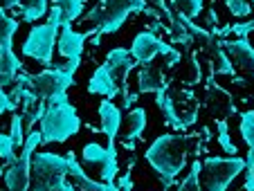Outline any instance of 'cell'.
<instances>
[{"mask_svg": "<svg viewBox=\"0 0 254 191\" xmlns=\"http://www.w3.org/2000/svg\"><path fill=\"white\" fill-rule=\"evenodd\" d=\"M18 32V20L5 14V9L0 7V43L14 41V34Z\"/></svg>", "mask_w": 254, "mask_h": 191, "instance_id": "4316f807", "label": "cell"}, {"mask_svg": "<svg viewBox=\"0 0 254 191\" xmlns=\"http://www.w3.org/2000/svg\"><path fill=\"white\" fill-rule=\"evenodd\" d=\"M99 120H101V133L108 137V142H115L122 128V110L120 106L113 104V99H104L99 104Z\"/></svg>", "mask_w": 254, "mask_h": 191, "instance_id": "2e32d148", "label": "cell"}, {"mask_svg": "<svg viewBox=\"0 0 254 191\" xmlns=\"http://www.w3.org/2000/svg\"><path fill=\"white\" fill-rule=\"evenodd\" d=\"M252 2H254V0H252Z\"/></svg>", "mask_w": 254, "mask_h": 191, "instance_id": "f35d334b", "label": "cell"}, {"mask_svg": "<svg viewBox=\"0 0 254 191\" xmlns=\"http://www.w3.org/2000/svg\"><path fill=\"white\" fill-rule=\"evenodd\" d=\"M245 171V160L239 155H227V158H205L202 162V191H227L236 176Z\"/></svg>", "mask_w": 254, "mask_h": 191, "instance_id": "8992f818", "label": "cell"}, {"mask_svg": "<svg viewBox=\"0 0 254 191\" xmlns=\"http://www.w3.org/2000/svg\"><path fill=\"white\" fill-rule=\"evenodd\" d=\"M245 173V191H254V171H243Z\"/></svg>", "mask_w": 254, "mask_h": 191, "instance_id": "d590c367", "label": "cell"}, {"mask_svg": "<svg viewBox=\"0 0 254 191\" xmlns=\"http://www.w3.org/2000/svg\"><path fill=\"white\" fill-rule=\"evenodd\" d=\"M79 128H81V120L77 115V108L70 101L48 104L43 120H41L43 144H63L72 135H77Z\"/></svg>", "mask_w": 254, "mask_h": 191, "instance_id": "277c9868", "label": "cell"}, {"mask_svg": "<svg viewBox=\"0 0 254 191\" xmlns=\"http://www.w3.org/2000/svg\"><path fill=\"white\" fill-rule=\"evenodd\" d=\"M155 104H158V108L162 110L164 120H167V124H169V126H173V128H176V130H185V128H187V126H189V122L180 120V115H178L176 106H173L171 97L167 95V90H160V92H155Z\"/></svg>", "mask_w": 254, "mask_h": 191, "instance_id": "ffe728a7", "label": "cell"}, {"mask_svg": "<svg viewBox=\"0 0 254 191\" xmlns=\"http://www.w3.org/2000/svg\"><path fill=\"white\" fill-rule=\"evenodd\" d=\"M23 72V63L20 59L14 54L11 41L0 43V88L11 86L18 79V74Z\"/></svg>", "mask_w": 254, "mask_h": 191, "instance_id": "9a60e30c", "label": "cell"}, {"mask_svg": "<svg viewBox=\"0 0 254 191\" xmlns=\"http://www.w3.org/2000/svg\"><path fill=\"white\" fill-rule=\"evenodd\" d=\"M117 191H130V189H117Z\"/></svg>", "mask_w": 254, "mask_h": 191, "instance_id": "74e56055", "label": "cell"}, {"mask_svg": "<svg viewBox=\"0 0 254 191\" xmlns=\"http://www.w3.org/2000/svg\"><path fill=\"white\" fill-rule=\"evenodd\" d=\"M2 173H5V169H0V176H2Z\"/></svg>", "mask_w": 254, "mask_h": 191, "instance_id": "8d00e7d4", "label": "cell"}, {"mask_svg": "<svg viewBox=\"0 0 254 191\" xmlns=\"http://www.w3.org/2000/svg\"><path fill=\"white\" fill-rule=\"evenodd\" d=\"M227 9H230L232 16H236V18H243V16L250 14V5L245 0H227Z\"/></svg>", "mask_w": 254, "mask_h": 191, "instance_id": "1f68e13d", "label": "cell"}, {"mask_svg": "<svg viewBox=\"0 0 254 191\" xmlns=\"http://www.w3.org/2000/svg\"><path fill=\"white\" fill-rule=\"evenodd\" d=\"M104 65L111 70V74L117 79V83L122 86V95H128V72L137 65V61L133 59L130 50H124V48H115L111 52L106 54V61Z\"/></svg>", "mask_w": 254, "mask_h": 191, "instance_id": "30bf717a", "label": "cell"}, {"mask_svg": "<svg viewBox=\"0 0 254 191\" xmlns=\"http://www.w3.org/2000/svg\"><path fill=\"white\" fill-rule=\"evenodd\" d=\"M88 92H90V95H101V97H106V99H113V97H117L122 92V86L117 83L115 76L111 74V70L101 63V65L92 72L90 81H88Z\"/></svg>", "mask_w": 254, "mask_h": 191, "instance_id": "5bb4252c", "label": "cell"}, {"mask_svg": "<svg viewBox=\"0 0 254 191\" xmlns=\"http://www.w3.org/2000/svg\"><path fill=\"white\" fill-rule=\"evenodd\" d=\"M50 0H25L20 5V18L25 23H34V20L43 18L45 14H50V7H48Z\"/></svg>", "mask_w": 254, "mask_h": 191, "instance_id": "7402d4cb", "label": "cell"}, {"mask_svg": "<svg viewBox=\"0 0 254 191\" xmlns=\"http://www.w3.org/2000/svg\"><path fill=\"white\" fill-rule=\"evenodd\" d=\"M0 158L9 164L16 160V144H14V139H11V135L0 133Z\"/></svg>", "mask_w": 254, "mask_h": 191, "instance_id": "4dcf8cb0", "label": "cell"}, {"mask_svg": "<svg viewBox=\"0 0 254 191\" xmlns=\"http://www.w3.org/2000/svg\"><path fill=\"white\" fill-rule=\"evenodd\" d=\"M144 128H146V110L144 108H133L126 120V133H124V146L126 151H135V139L142 137Z\"/></svg>", "mask_w": 254, "mask_h": 191, "instance_id": "ac0fdd59", "label": "cell"}, {"mask_svg": "<svg viewBox=\"0 0 254 191\" xmlns=\"http://www.w3.org/2000/svg\"><path fill=\"white\" fill-rule=\"evenodd\" d=\"M191 135H171L164 133L146 148L144 158L153 167V171L160 176L164 189L176 182V178L187 167V144Z\"/></svg>", "mask_w": 254, "mask_h": 191, "instance_id": "6da1fadb", "label": "cell"}, {"mask_svg": "<svg viewBox=\"0 0 254 191\" xmlns=\"http://www.w3.org/2000/svg\"><path fill=\"white\" fill-rule=\"evenodd\" d=\"M200 171H202V162L196 160V162L191 164V169H189L187 178L178 185L176 191H202L200 189Z\"/></svg>", "mask_w": 254, "mask_h": 191, "instance_id": "d4e9b609", "label": "cell"}, {"mask_svg": "<svg viewBox=\"0 0 254 191\" xmlns=\"http://www.w3.org/2000/svg\"><path fill=\"white\" fill-rule=\"evenodd\" d=\"M16 81H23L27 88H32L39 99L50 101L59 95H65L67 88L74 83V72L67 70L65 65H57V67H48V70L39 72V74H27L20 72Z\"/></svg>", "mask_w": 254, "mask_h": 191, "instance_id": "5b68a950", "label": "cell"}, {"mask_svg": "<svg viewBox=\"0 0 254 191\" xmlns=\"http://www.w3.org/2000/svg\"><path fill=\"white\" fill-rule=\"evenodd\" d=\"M130 54H133V59L137 61V65L153 63V59L158 57V54L169 57V65H176V63L183 59V54L178 52V50H173L169 43H164L162 38H158L155 32H151V29L139 32L137 36L133 38V43H130Z\"/></svg>", "mask_w": 254, "mask_h": 191, "instance_id": "9c48e42d", "label": "cell"}, {"mask_svg": "<svg viewBox=\"0 0 254 191\" xmlns=\"http://www.w3.org/2000/svg\"><path fill=\"white\" fill-rule=\"evenodd\" d=\"M106 155H108V151H106L101 144L97 142H90L83 146V153H81V158L86 164H104L106 162Z\"/></svg>", "mask_w": 254, "mask_h": 191, "instance_id": "484cf974", "label": "cell"}, {"mask_svg": "<svg viewBox=\"0 0 254 191\" xmlns=\"http://www.w3.org/2000/svg\"><path fill=\"white\" fill-rule=\"evenodd\" d=\"M146 2H153V5H155V7H158V9H160V11H162V14H164V16H167V18H169V16H171V14H173V11H171V9H169V5H167V2H164V0H146Z\"/></svg>", "mask_w": 254, "mask_h": 191, "instance_id": "836d02e7", "label": "cell"}, {"mask_svg": "<svg viewBox=\"0 0 254 191\" xmlns=\"http://www.w3.org/2000/svg\"><path fill=\"white\" fill-rule=\"evenodd\" d=\"M16 108H18V104L11 99V95H7V92L0 88V115L2 113H14Z\"/></svg>", "mask_w": 254, "mask_h": 191, "instance_id": "d6a6232c", "label": "cell"}, {"mask_svg": "<svg viewBox=\"0 0 254 191\" xmlns=\"http://www.w3.org/2000/svg\"><path fill=\"white\" fill-rule=\"evenodd\" d=\"M59 29L57 25L45 23V25H36L29 29L27 38H25L23 48V57H29L34 61L43 63V65H52V57H54V45L59 41Z\"/></svg>", "mask_w": 254, "mask_h": 191, "instance_id": "ba28073f", "label": "cell"}, {"mask_svg": "<svg viewBox=\"0 0 254 191\" xmlns=\"http://www.w3.org/2000/svg\"><path fill=\"white\" fill-rule=\"evenodd\" d=\"M254 29V18L252 20H248V23H236V25H230V27H225V29H214L211 34H216V36L221 38L223 34H236L239 38H245L250 32Z\"/></svg>", "mask_w": 254, "mask_h": 191, "instance_id": "f546056e", "label": "cell"}, {"mask_svg": "<svg viewBox=\"0 0 254 191\" xmlns=\"http://www.w3.org/2000/svg\"><path fill=\"white\" fill-rule=\"evenodd\" d=\"M39 144H43L41 130L27 133L25 144L20 146V155L11 162L9 169H5V185L9 191H29V187H32V158Z\"/></svg>", "mask_w": 254, "mask_h": 191, "instance_id": "52a82bcc", "label": "cell"}, {"mask_svg": "<svg viewBox=\"0 0 254 191\" xmlns=\"http://www.w3.org/2000/svg\"><path fill=\"white\" fill-rule=\"evenodd\" d=\"M65 155H67V162H70V176L74 178L77 189H81V191H111V185H106V182H95L92 178L86 176V171L81 169V164L77 162L74 151H67Z\"/></svg>", "mask_w": 254, "mask_h": 191, "instance_id": "d6986e66", "label": "cell"}, {"mask_svg": "<svg viewBox=\"0 0 254 191\" xmlns=\"http://www.w3.org/2000/svg\"><path fill=\"white\" fill-rule=\"evenodd\" d=\"M130 14H149V16H158L153 9L149 7L146 0H99V5L95 9H90L83 20L95 25V38L92 45H99L104 34H115L122 29V25L126 23Z\"/></svg>", "mask_w": 254, "mask_h": 191, "instance_id": "7a4b0ae2", "label": "cell"}, {"mask_svg": "<svg viewBox=\"0 0 254 191\" xmlns=\"http://www.w3.org/2000/svg\"><path fill=\"white\" fill-rule=\"evenodd\" d=\"M241 135L248 144V158H245V171H254V108L241 115Z\"/></svg>", "mask_w": 254, "mask_h": 191, "instance_id": "44dd1931", "label": "cell"}, {"mask_svg": "<svg viewBox=\"0 0 254 191\" xmlns=\"http://www.w3.org/2000/svg\"><path fill=\"white\" fill-rule=\"evenodd\" d=\"M106 151H108V155H106V162L101 164V180H104L106 185H111V182H115L117 171H120V164H117V146H115V142H108Z\"/></svg>", "mask_w": 254, "mask_h": 191, "instance_id": "603a6c76", "label": "cell"}, {"mask_svg": "<svg viewBox=\"0 0 254 191\" xmlns=\"http://www.w3.org/2000/svg\"><path fill=\"white\" fill-rule=\"evenodd\" d=\"M171 7L176 9L178 16H185V18L193 20L202 11V0H171Z\"/></svg>", "mask_w": 254, "mask_h": 191, "instance_id": "cb8c5ba5", "label": "cell"}, {"mask_svg": "<svg viewBox=\"0 0 254 191\" xmlns=\"http://www.w3.org/2000/svg\"><path fill=\"white\" fill-rule=\"evenodd\" d=\"M137 81H139V95H146V92H160V90H167V79H164L162 70L155 67L153 63H144L142 70L137 74Z\"/></svg>", "mask_w": 254, "mask_h": 191, "instance_id": "e0dca14e", "label": "cell"}, {"mask_svg": "<svg viewBox=\"0 0 254 191\" xmlns=\"http://www.w3.org/2000/svg\"><path fill=\"white\" fill-rule=\"evenodd\" d=\"M218 144L223 146V151L227 155H239V148L234 146V142L230 139V128H227V120L218 122Z\"/></svg>", "mask_w": 254, "mask_h": 191, "instance_id": "83f0119b", "label": "cell"}, {"mask_svg": "<svg viewBox=\"0 0 254 191\" xmlns=\"http://www.w3.org/2000/svg\"><path fill=\"white\" fill-rule=\"evenodd\" d=\"M95 32V27L90 32H74L72 25H63L61 34H59L57 41V50L65 61H74V59H81L83 48H86V38Z\"/></svg>", "mask_w": 254, "mask_h": 191, "instance_id": "8fae6325", "label": "cell"}, {"mask_svg": "<svg viewBox=\"0 0 254 191\" xmlns=\"http://www.w3.org/2000/svg\"><path fill=\"white\" fill-rule=\"evenodd\" d=\"M223 50L227 52L232 63H236L241 70L250 72L254 76V48L250 45L248 36L234 38V41H223Z\"/></svg>", "mask_w": 254, "mask_h": 191, "instance_id": "4fadbf2b", "label": "cell"}, {"mask_svg": "<svg viewBox=\"0 0 254 191\" xmlns=\"http://www.w3.org/2000/svg\"><path fill=\"white\" fill-rule=\"evenodd\" d=\"M70 162L59 153H34L32 158V189L34 191H77L67 182Z\"/></svg>", "mask_w": 254, "mask_h": 191, "instance_id": "3957f363", "label": "cell"}, {"mask_svg": "<svg viewBox=\"0 0 254 191\" xmlns=\"http://www.w3.org/2000/svg\"><path fill=\"white\" fill-rule=\"evenodd\" d=\"M83 7H86V0H52L48 23L57 25V27L72 25L77 18L83 16Z\"/></svg>", "mask_w": 254, "mask_h": 191, "instance_id": "7c38bea8", "label": "cell"}, {"mask_svg": "<svg viewBox=\"0 0 254 191\" xmlns=\"http://www.w3.org/2000/svg\"><path fill=\"white\" fill-rule=\"evenodd\" d=\"M25 0H0V7L2 9H14V7H20Z\"/></svg>", "mask_w": 254, "mask_h": 191, "instance_id": "e575fe53", "label": "cell"}, {"mask_svg": "<svg viewBox=\"0 0 254 191\" xmlns=\"http://www.w3.org/2000/svg\"><path fill=\"white\" fill-rule=\"evenodd\" d=\"M11 139H14L16 146H23L25 144V120H23V115L20 113H14L11 115Z\"/></svg>", "mask_w": 254, "mask_h": 191, "instance_id": "f1b7e54d", "label": "cell"}]
</instances>
